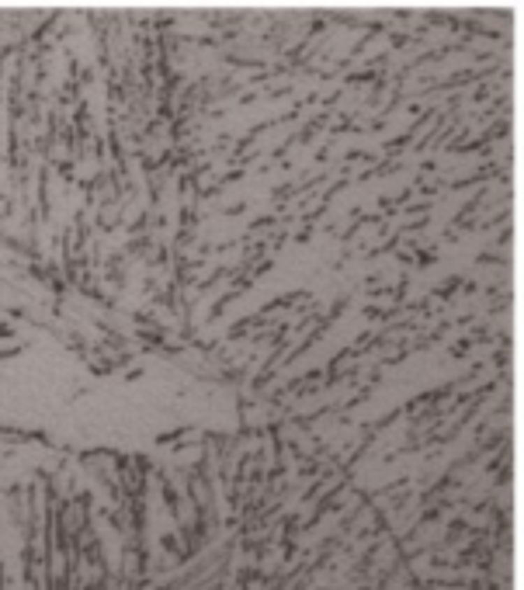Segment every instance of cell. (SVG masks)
Instances as JSON below:
<instances>
[{
    "mask_svg": "<svg viewBox=\"0 0 524 590\" xmlns=\"http://www.w3.org/2000/svg\"><path fill=\"white\" fill-rule=\"evenodd\" d=\"M150 52H153V28H150ZM146 101H150V80H146ZM143 153H146V129H143ZM139 195H143V178H139Z\"/></svg>",
    "mask_w": 524,
    "mask_h": 590,
    "instance_id": "1",
    "label": "cell"
}]
</instances>
